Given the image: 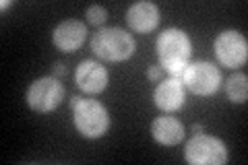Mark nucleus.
Segmentation results:
<instances>
[{"label":"nucleus","mask_w":248,"mask_h":165,"mask_svg":"<svg viewBox=\"0 0 248 165\" xmlns=\"http://www.w3.org/2000/svg\"><path fill=\"white\" fill-rule=\"evenodd\" d=\"M155 52H157L159 64L174 78H178V81L182 83V73H184V68L188 66L190 54H192L190 37L186 35L182 29L170 27L157 37Z\"/></svg>","instance_id":"f257e3e1"},{"label":"nucleus","mask_w":248,"mask_h":165,"mask_svg":"<svg viewBox=\"0 0 248 165\" xmlns=\"http://www.w3.org/2000/svg\"><path fill=\"white\" fill-rule=\"evenodd\" d=\"M73 124L85 138H102L110 130V114L95 99L75 95L71 99Z\"/></svg>","instance_id":"f03ea898"},{"label":"nucleus","mask_w":248,"mask_h":165,"mask_svg":"<svg viewBox=\"0 0 248 165\" xmlns=\"http://www.w3.org/2000/svg\"><path fill=\"white\" fill-rule=\"evenodd\" d=\"M91 50L102 60L122 62V60H128L135 54V39L120 27L99 29L91 37Z\"/></svg>","instance_id":"7ed1b4c3"},{"label":"nucleus","mask_w":248,"mask_h":165,"mask_svg":"<svg viewBox=\"0 0 248 165\" xmlns=\"http://www.w3.org/2000/svg\"><path fill=\"white\" fill-rule=\"evenodd\" d=\"M184 159L190 165H223L228 161V147L217 136L195 135L184 147Z\"/></svg>","instance_id":"20e7f679"},{"label":"nucleus","mask_w":248,"mask_h":165,"mask_svg":"<svg viewBox=\"0 0 248 165\" xmlns=\"http://www.w3.org/2000/svg\"><path fill=\"white\" fill-rule=\"evenodd\" d=\"M27 105L37 114L54 112L64 99V87H62L60 78L56 76H42L35 78L27 89Z\"/></svg>","instance_id":"39448f33"},{"label":"nucleus","mask_w":248,"mask_h":165,"mask_svg":"<svg viewBox=\"0 0 248 165\" xmlns=\"http://www.w3.org/2000/svg\"><path fill=\"white\" fill-rule=\"evenodd\" d=\"M182 85H186L199 97H211L221 85V73L211 62H188L182 73Z\"/></svg>","instance_id":"423d86ee"},{"label":"nucleus","mask_w":248,"mask_h":165,"mask_svg":"<svg viewBox=\"0 0 248 165\" xmlns=\"http://www.w3.org/2000/svg\"><path fill=\"white\" fill-rule=\"evenodd\" d=\"M215 56L217 60L221 62L223 66L228 68H238L246 64L248 60V44H246V37L238 31H221L219 35L215 37Z\"/></svg>","instance_id":"0eeeda50"},{"label":"nucleus","mask_w":248,"mask_h":165,"mask_svg":"<svg viewBox=\"0 0 248 165\" xmlns=\"http://www.w3.org/2000/svg\"><path fill=\"white\" fill-rule=\"evenodd\" d=\"M75 81L83 93L97 95L108 87V70L95 60H83L75 70Z\"/></svg>","instance_id":"6e6552de"},{"label":"nucleus","mask_w":248,"mask_h":165,"mask_svg":"<svg viewBox=\"0 0 248 165\" xmlns=\"http://www.w3.org/2000/svg\"><path fill=\"white\" fill-rule=\"evenodd\" d=\"M184 99H186V93H184V85L178 81V78L170 76L166 81H161L157 87L153 91V101L161 112H178L182 105H184Z\"/></svg>","instance_id":"1a4fd4ad"},{"label":"nucleus","mask_w":248,"mask_h":165,"mask_svg":"<svg viewBox=\"0 0 248 165\" xmlns=\"http://www.w3.org/2000/svg\"><path fill=\"white\" fill-rule=\"evenodd\" d=\"M85 37H87V27H85L81 21L68 19V21H62L60 25L54 29L52 42L62 52H75L83 45Z\"/></svg>","instance_id":"9d476101"},{"label":"nucleus","mask_w":248,"mask_h":165,"mask_svg":"<svg viewBox=\"0 0 248 165\" xmlns=\"http://www.w3.org/2000/svg\"><path fill=\"white\" fill-rule=\"evenodd\" d=\"M161 13L157 4L153 2H135L126 11V23L128 27L137 31V33H151V31L159 25Z\"/></svg>","instance_id":"9b49d317"},{"label":"nucleus","mask_w":248,"mask_h":165,"mask_svg":"<svg viewBox=\"0 0 248 165\" xmlns=\"http://www.w3.org/2000/svg\"><path fill=\"white\" fill-rule=\"evenodd\" d=\"M151 136L155 143H159L164 147H174L184 138V126L174 116L155 118L151 124Z\"/></svg>","instance_id":"f8f14e48"},{"label":"nucleus","mask_w":248,"mask_h":165,"mask_svg":"<svg viewBox=\"0 0 248 165\" xmlns=\"http://www.w3.org/2000/svg\"><path fill=\"white\" fill-rule=\"evenodd\" d=\"M226 95L232 104H244L248 97V78L244 73H234L226 81Z\"/></svg>","instance_id":"ddd939ff"},{"label":"nucleus","mask_w":248,"mask_h":165,"mask_svg":"<svg viewBox=\"0 0 248 165\" xmlns=\"http://www.w3.org/2000/svg\"><path fill=\"white\" fill-rule=\"evenodd\" d=\"M85 17H87V23H91V25H102V23L108 19V11L104 9V6H99V4H93V6L87 9Z\"/></svg>","instance_id":"4468645a"},{"label":"nucleus","mask_w":248,"mask_h":165,"mask_svg":"<svg viewBox=\"0 0 248 165\" xmlns=\"http://www.w3.org/2000/svg\"><path fill=\"white\" fill-rule=\"evenodd\" d=\"M66 75V66L62 64V62H56V64L52 66V76H56V78H62Z\"/></svg>","instance_id":"2eb2a0df"},{"label":"nucleus","mask_w":248,"mask_h":165,"mask_svg":"<svg viewBox=\"0 0 248 165\" xmlns=\"http://www.w3.org/2000/svg\"><path fill=\"white\" fill-rule=\"evenodd\" d=\"M147 78H149V81H153V83H157L159 78H161V68L151 66L149 70H147Z\"/></svg>","instance_id":"dca6fc26"},{"label":"nucleus","mask_w":248,"mask_h":165,"mask_svg":"<svg viewBox=\"0 0 248 165\" xmlns=\"http://www.w3.org/2000/svg\"><path fill=\"white\" fill-rule=\"evenodd\" d=\"M192 132H195V135H201V132H203V126H201V124H192Z\"/></svg>","instance_id":"f3484780"}]
</instances>
